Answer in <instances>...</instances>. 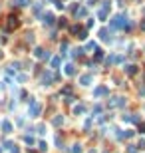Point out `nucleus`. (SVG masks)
Here are the masks:
<instances>
[{
    "label": "nucleus",
    "instance_id": "nucleus-1",
    "mask_svg": "<svg viewBox=\"0 0 145 153\" xmlns=\"http://www.w3.org/2000/svg\"><path fill=\"white\" fill-rule=\"evenodd\" d=\"M40 111H42L40 101L32 99V101H30V108H28V115H30V117H38V115H40Z\"/></svg>",
    "mask_w": 145,
    "mask_h": 153
},
{
    "label": "nucleus",
    "instance_id": "nucleus-2",
    "mask_svg": "<svg viewBox=\"0 0 145 153\" xmlns=\"http://www.w3.org/2000/svg\"><path fill=\"white\" fill-rule=\"evenodd\" d=\"M123 26H125V18H123V16H113V20H112V30H121Z\"/></svg>",
    "mask_w": 145,
    "mask_h": 153
},
{
    "label": "nucleus",
    "instance_id": "nucleus-3",
    "mask_svg": "<svg viewBox=\"0 0 145 153\" xmlns=\"http://www.w3.org/2000/svg\"><path fill=\"white\" fill-rule=\"evenodd\" d=\"M107 94H109V89H107L105 86H100V87H96V92H93V96H96V98H101V96H107Z\"/></svg>",
    "mask_w": 145,
    "mask_h": 153
},
{
    "label": "nucleus",
    "instance_id": "nucleus-4",
    "mask_svg": "<svg viewBox=\"0 0 145 153\" xmlns=\"http://www.w3.org/2000/svg\"><path fill=\"white\" fill-rule=\"evenodd\" d=\"M34 56H36V58H40V60H48V58H50V54H48L46 50H42V48H36Z\"/></svg>",
    "mask_w": 145,
    "mask_h": 153
},
{
    "label": "nucleus",
    "instance_id": "nucleus-5",
    "mask_svg": "<svg viewBox=\"0 0 145 153\" xmlns=\"http://www.w3.org/2000/svg\"><path fill=\"white\" fill-rule=\"evenodd\" d=\"M52 72H44V74H42V86H50V84H52Z\"/></svg>",
    "mask_w": 145,
    "mask_h": 153
},
{
    "label": "nucleus",
    "instance_id": "nucleus-6",
    "mask_svg": "<svg viewBox=\"0 0 145 153\" xmlns=\"http://www.w3.org/2000/svg\"><path fill=\"white\" fill-rule=\"evenodd\" d=\"M18 24H20V20H18L16 16H10V18H8V30H14V28H18Z\"/></svg>",
    "mask_w": 145,
    "mask_h": 153
},
{
    "label": "nucleus",
    "instance_id": "nucleus-7",
    "mask_svg": "<svg viewBox=\"0 0 145 153\" xmlns=\"http://www.w3.org/2000/svg\"><path fill=\"white\" fill-rule=\"evenodd\" d=\"M54 20H56V18H54V14H50V12L42 16V22H44L46 26H50V24H54Z\"/></svg>",
    "mask_w": 145,
    "mask_h": 153
},
{
    "label": "nucleus",
    "instance_id": "nucleus-8",
    "mask_svg": "<svg viewBox=\"0 0 145 153\" xmlns=\"http://www.w3.org/2000/svg\"><path fill=\"white\" fill-rule=\"evenodd\" d=\"M91 80H93V76H91V74H86V76L79 78V84H82V86H89V84H91Z\"/></svg>",
    "mask_w": 145,
    "mask_h": 153
},
{
    "label": "nucleus",
    "instance_id": "nucleus-9",
    "mask_svg": "<svg viewBox=\"0 0 145 153\" xmlns=\"http://www.w3.org/2000/svg\"><path fill=\"white\" fill-rule=\"evenodd\" d=\"M98 36H100L101 40H105V42H112V38L107 36V30H105V28H101V30H100V34H98Z\"/></svg>",
    "mask_w": 145,
    "mask_h": 153
},
{
    "label": "nucleus",
    "instance_id": "nucleus-10",
    "mask_svg": "<svg viewBox=\"0 0 145 153\" xmlns=\"http://www.w3.org/2000/svg\"><path fill=\"white\" fill-rule=\"evenodd\" d=\"M125 72H127V74H129V76H135V74H137V66H125Z\"/></svg>",
    "mask_w": 145,
    "mask_h": 153
},
{
    "label": "nucleus",
    "instance_id": "nucleus-11",
    "mask_svg": "<svg viewBox=\"0 0 145 153\" xmlns=\"http://www.w3.org/2000/svg\"><path fill=\"white\" fill-rule=\"evenodd\" d=\"M76 74V68H74V64H68L66 66V76H74Z\"/></svg>",
    "mask_w": 145,
    "mask_h": 153
},
{
    "label": "nucleus",
    "instance_id": "nucleus-12",
    "mask_svg": "<svg viewBox=\"0 0 145 153\" xmlns=\"http://www.w3.org/2000/svg\"><path fill=\"white\" fill-rule=\"evenodd\" d=\"M52 123H54V125H56V127H60V125H62V123H64V117H62V115H56V117H54V119H52Z\"/></svg>",
    "mask_w": 145,
    "mask_h": 153
},
{
    "label": "nucleus",
    "instance_id": "nucleus-13",
    "mask_svg": "<svg viewBox=\"0 0 145 153\" xmlns=\"http://www.w3.org/2000/svg\"><path fill=\"white\" fill-rule=\"evenodd\" d=\"M2 129H4V133H10L12 131V123L10 121H4V123H2Z\"/></svg>",
    "mask_w": 145,
    "mask_h": 153
},
{
    "label": "nucleus",
    "instance_id": "nucleus-14",
    "mask_svg": "<svg viewBox=\"0 0 145 153\" xmlns=\"http://www.w3.org/2000/svg\"><path fill=\"white\" fill-rule=\"evenodd\" d=\"M12 4H16V6H28L30 0H12Z\"/></svg>",
    "mask_w": 145,
    "mask_h": 153
},
{
    "label": "nucleus",
    "instance_id": "nucleus-15",
    "mask_svg": "<svg viewBox=\"0 0 145 153\" xmlns=\"http://www.w3.org/2000/svg\"><path fill=\"white\" fill-rule=\"evenodd\" d=\"M84 111H86V105H82V103L74 108V113H76V115H79V113H84Z\"/></svg>",
    "mask_w": 145,
    "mask_h": 153
},
{
    "label": "nucleus",
    "instance_id": "nucleus-16",
    "mask_svg": "<svg viewBox=\"0 0 145 153\" xmlns=\"http://www.w3.org/2000/svg\"><path fill=\"white\" fill-rule=\"evenodd\" d=\"M60 62H62V60H60V58H58V56H56V58H52V68H54V70H56L58 66H60Z\"/></svg>",
    "mask_w": 145,
    "mask_h": 153
},
{
    "label": "nucleus",
    "instance_id": "nucleus-17",
    "mask_svg": "<svg viewBox=\"0 0 145 153\" xmlns=\"http://www.w3.org/2000/svg\"><path fill=\"white\" fill-rule=\"evenodd\" d=\"M72 153H82V145H79V143H76V145L72 147Z\"/></svg>",
    "mask_w": 145,
    "mask_h": 153
},
{
    "label": "nucleus",
    "instance_id": "nucleus-18",
    "mask_svg": "<svg viewBox=\"0 0 145 153\" xmlns=\"http://www.w3.org/2000/svg\"><path fill=\"white\" fill-rule=\"evenodd\" d=\"M82 52H84V50H82V48H76V50H74V52H72V56H74V58H78V56H82Z\"/></svg>",
    "mask_w": 145,
    "mask_h": 153
},
{
    "label": "nucleus",
    "instance_id": "nucleus-19",
    "mask_svg": "<svg viewBox=\"0 0 145 153\" xmlns=\"http://www.w3.org/2000/svg\"><path fill=\"white\" fill-rule=\"evenodd\" d=\"M38 147H40V151H46V149H48V145H46V141H40V143H38Z\"/></svg>",
    "mask_w": 145,
    "mask_h": 153
},
{
    "label": "nucleus",
    "instance_id": "nucleus-20",
    "mask_svg": "<svg viewBox=\"0 0 145 153\" xmlns=\"http://www.w3.org/2000/svg\"><path fill=\"white\" fill-rule=\"evenodd\" d=\"M24 141L28 143V145H32V143H34V137H30V135H26V137H24Z\"/></svg>",
    "mask_w": 145,
    "mask_h": 153
},
{
    "label": "nucleus",
    "instance_id": "nucleus-21",
    "mask_svg": "<svg viewBox=\"0 0 145 153\" xmlns=\"http://www.w3.org/2000/svg\"><path fill=\"white\" fill-rule=\"evenodd\" d=\"M127 153H137V149H135V145H129V147H127Z\"/></svg>",
    "mask_w": 145,
    "mask_h": 153
},
{
    "label": "nucleus",
    "instance_id": "nucleus-22",
    "mask_svg": "<svg viewBox=\"0 0 145 153\" xmlns=\"http://www.w3.org/2000/svg\"><path fill=\"white\" fill-rule=\"evenodd\" d=\"M42 10V4H40V2H38V4H36V6H34V12H36V14H38V12Z\"/></svg>",
    "mask_w": 145,
    "mask_h": 153
},
{
    "label": "nucleus",
    "instance_id": "nucleus-23",
    "mask_svg": "<svg viewBox=\"0 0 145 153\" xmlns=\"http://www.w3.org/2000/svg\"><path fill=\"white\" fill-rule=\"evenodd\" d=\"M137 129H139V133H145V123H139V127H137Z\"/></svg>",
    "mask_w": 145,
    "mask_h": 153
},
{
    "label": "nucleus",
    "instance_id": "nucleus-24",
    "mask_svg": "<svg viewBox=\"0 0 145 153\" xmlns=\"http://www.w3.org/2000/svg\"><path fill=\"white\" fill-rule=\"evenodd\" d=\"M101 58H103V52H101V50H98V56H96V60H101Z\"/></svg>",
    "mask_w": 145,
    "mask_h": 153
},
{
    "label": "nucleus",
    "instance_id": "nucleus-25",
    "mask_svg": "<svg viewBox=\"0 0 145 153\" xmlns=\"http://www.w3.org/2000/svg\"><path fill=\"white\" fill-rule=\"evenodd\" d=\"M141 28H143V30H145V22H143V24H141Z\"/></svg>",
    "mask_w": 145,
    "mask_h": 153
},
{
    "label": "nucleus",
    "instance_id": "nucleus-26",
    "mask_svg": "<svg viewBox=\"0 0 145 153\" xmlns=\"http://www.w3.org/2000/svg\"><path fill=\"white\" fill-rule=\"evenodd\" d=\"M89 153H96V151H89Z\"/></svg>",
    "mask_w": 145,
    "mask_h": 153
}]
</instances>
